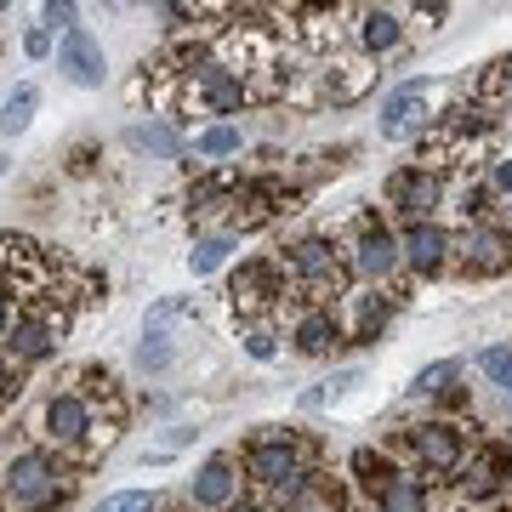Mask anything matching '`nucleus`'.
Returning a JSON list of instances; mask_svg holds the SVG:
<instances>
[{
  "label": "nucleus",
  "instance_id": "nucleus-11",
  "mask_svg": "<svg viewBox=\"0 0 512 512\" xmlns=\"http://www.w3.org/2000/svg\"><path fill=\"white\" fill-rule=\"evenodd\" d=\"M234 490H239V478H234V467H228V456H211L200 467V478H194V501H200V507H228Z\"/></svg>",
  "mask_w": 512,
  "mask_h": 512
},
{
  "label": "nucleus",
  "instance_id": "nucleus-12",
  "mask_svg": "<svg viewBox=\"0 0 512 512\" xmlns=\"http://www.w3.org/2000/svg\"><path fill=\"white\" fill-rule=\"evenodd\" d=\"M444 251H450V239H444V228H433V222L410 228V239H404V256H410V268H421V274H433L444 262Z\"/></svg>",
  "mask_w": 512,
  "mask_h": 512
},
{
  "label": "nucleus",
  "instance_id": "nucleus-10",
  "mask_svg": "<svg viewBox=\"0 0 512 512\" xmlns=\"http://www.w3.org/2000/svg\"><path fill=\"white\" fill-rule=\"evenodd\" d=\"M194 92H200L211 109H239V103H245L239 74H228L222 63H205V69H194Z\"/></svg>",
  "mask_w": 512,
  "mask_h": 512
},
{
  "label": "nucleus",
  "instance_id": "nucleus-17",
  "mask_svg": "<svg viewBox=\"0 0 512 512\" xmlns=\"http://www.w3.org/2000/svg\"><path fill=\"white\" fill-rule=\"evenodd\" d=\"M131 148H143V154H160V160H177V131L171 126H131Z\"/></svg>",
  "mask_w": 512,
  "mask_h": 512
},
{
  "label": "nucleus",
  "instance_id": "nucleus-15",
  "mask_svg": "<svg viewBox=\"0 0 512 512\" xmlns=\"http://www.w3.org/2000/svg\"><path fill=\"white\" fill-rule=\"evenodd\" d=\"M359 40H365L370 52L399 46V18H393V12H365V18H359Z\"/></svg>",
  "mask_w": 512,
  "mask_h": 512
},
{
  "label": "nucleus",
  "instance_id": "nucleus-4",
  "mask_svg": "<svg viewBox=\"0 0 512 512\" xmlns=\"http://www.w3.org/2000/svg\"><path fill=\"white\" fill-rule=\"evenodd\" d=\"M57 69L69 74L80 92H97V86H103V74H109V69H103V46H97V40L86 35V29H69V35H63Z\"/></svg>",
  "mask_w": 512,
  "mask_h": 512
},
{
  "label": "nucleus",
  "instance_id": "nucleus-25",
  "mask_svg": "<svg viewBox=\"0 0 512 512\" xmlns=\"http://www.w3.org/2000/svg\"><path fill=\"white\" fill-rule=\"evenodd\" d=\"M97 512H154V495L148 490H120V495H103Z\"/></svg>",
  "mask_w": 512,
  "mask_h": 512
},
{
  "label": "nucleus",
  "instance_id": "nucleus-16",
  "mask_svg": "<svg viewBox=\"0 0 512 512\" xmlns=\"http://www.w3.org/2000/svg\"><path fill=\"white\" fill-rule=\"evenodd\" d=\"M35 103H40V92L23 80L18 92H12V103H6V114H0V131H6V137H18V131L35 120Z\"/></svg>",
  "mask_w": 512,
  "mask_h": 512
},
{
  "label": "nucleus",
  "instance_id": "nucleus-1",
  "mask_svg": "<svg viewBox=\"0 0 512 512\" xmlns=\"http://www.w3.org/2000/svg\"><path fill=\"white\" fill-rule=\"evenodd\" d=\"M46 439L63 444V450H97V444H109L114 433L97 427L86 393H52V399H46Z\"/></svg>",
  "mask_w": 512,
  "mask_h": 512
},
{
  "label": "nucleus",
  "instance_id": "nucleus-19",
  "mask_svg": "<svg viewBox=\"0 0 512 512\" xmlns=\"http://www.w3.org/2000/svg\"><path fill=\"white\" fill-rule=\"evenodd\" d=\"M336 342V325H330V313H308L302 325H296V348L302 353H325Z\"/></svg>",
  "mask_w": 512,
  "mask_h": 512
},
{
  "label": "nucleus",
  "instance_id": "nucleus-22",
  "mask_svg": "<svg viewBox=\"0 0 512 512\" xmlns=\"http://www.w3.org/2000/svg\"><path fill=\"white\" fill-rule=\"evenodd\" d=\"M478 370H484V376L507 393V404H512V348H484V353H478Z\"/></svg>",
  "mask_w": 512,
  "mask_h": 512
},
{
  "label": "nucleus",
  "instance_id": "nucleus-35",
  "mask_svg": "<svg viewBox=\"0 0 512 512\" xmlns=\"http://www.w3.org/2000/svg\"><path fill=\"white\" fill-rule=\"evenodd\" d=\"M0 171H6V160H0Z\"/></svg>",
  "mask_w": 512,
  "mask_h": 512
},
{
  "label": "nucleus",
  "instance_id": "nucleus-30",
  "mask_svg": "<svg viewBox=\"0 0 512 512\" xmlns=\"http://www.w3.org/2000/svg\"><path fill=\"white\" fill-rule=\"evenodd\" d=\"M12 319H18V313H12V285H6V279H0V336H6V330H12Z\"/></svg>",
  "mask_w": 512,
  "mask_h": 512
},
{
  "label": "nucleus",
  "instance_id": "nucleus-9",
  "mask_svg": "<svg viewBox=\"0 0 512 512\" xmlns=\"http://www.w3.org/2000/svg\"><path fill=\"white\" fill-rule=\"evenodd\" d=\"M507 262H512V239L501 228H478L467 239V274H501Z\"/></svg>",
  "mask_w": 512,
  "mask_h": 512
},
{
  "label": "nucleus",
  "instance_id": "nucleus-18",
  "mask_svg": "<svg viewBox=\"0 0 512 512\" xmlns=\"http://www.w3.org/2000/svg\"><path fill=\"white\" fill-rule=\"evenodd\" d=\"M228 256H234V239H228V234H211V239H200V245L188 251V262H194V274H217Z\"/></svg>",
  "mask_w": 512,
  "mask_h": 512
},
{
  "label": "nucleus",
  "instance_id": "nucleus-26",
  "mask_svg": "<svg viewBox=\"0 0 512 512\" xmlns=\"http://www.w3.org/2000/svg\"><path fill=\"white\" fill-rule=\"evenodd\" d=\"M450 376H456V359H444V365H427V370L416 376V393H439Z\"/></svg>",
  "mask_w": 512,
  "mask_h": 512
},
{
  "label": "nucleus",
  "instance_id": "nucleus-5",
  "mask_svg": "<svg viewBox=\"0 0 512 512\" xmlns=\"http://www.w3.org/2000/svg\"><path fill=\"white\" fill-rule=\"evenodd\" d=\"M427 92H433V80H404L382 109V137H410L427 120Z\"/></svg>",
  "mask_w": 512,
  "mask_h": 512
},
{
  "label": "nucleus",
  "instance_id": "nucleus-13",
  "mask_svg": "<svg viewBox=\"0 0 512 512\" xmlns=\"http://www.w3.org/2000/svg\"><path fill=\"white\" fill-rule=\"evenodd\" d=\"M291 262H296V274H302V279H319V285H336V279H342V268H336V251H330L325 239H302Z\"/></svg>",
  "mask_w": 512,
  "mask_h": 512
},
{
  "label": "nucleus",
  "instance_id": "nucleus-8",
  "mask_svg": "<svg viewBox=\"0 0 512 512\" xmlns=\"http://www.w3.org/2000/svg\"><path fill=\"white\" fill-rule=\"evenodd\" d=\"M410 450H416L427 467H456L461 461V433L450 427V421H427V427L410 433Z\"/></svg>",
  "mask_w": 512,
  "mask_h": 512
},
{
  "label": "nucleus",
  "instance_id": "nucleus-34",
  "mask_svg": "<svg viewBox=\"0 0 512 512\" xmlns=\"http://www.w3.org/2000/svg\"><path fill=\"white\" fill-rule=\"evenodd\" d=\"M495 188H507V194H512V160L495 165Z\"/></svg>",
  "mask_w": 512,
  "mask_h": 512
},
{
  "label": "nucleus",
  "instance_id": "nucleus-3",
  "mask_svg": "<svg viewBox=\"0 0 512 512\" xmlns=\"http://www.w3.org/2000/svg\"><path fill=\"white\" fill-rule=\"evenodd\" d=\"M57 336H63V313L57 308L18 313L12 330H6V353H12V359H40V353L57 348Z\"/></svg>",
  "mask_w": 512,
  "mask_h": 512
},
{
  "label": "nucleus",
  "instance_id": "nucleus-24",
  "mask_svg": "<svg viewBox=\"0 0 512 512\" xmlns=\"http://www.w3.org/2000/svg\"><path fill=\"white\" fill-rule=\"evenodd\" d=\"M353 467H359V473H365V484H370V490H376V495H382L387 484H393V478H399V473H393V467H387L382 456H370V450H359V456H353Z\"/></svg>",
  "mask_w": 512,
  "mask_h": 512
},
{
  "label": "nucleus",
  "instance_id": "nucleus-20",
  "mask_svg": "<svg viewBox=\"0 0 512 512\" xmlns=\"http://www.w3.org/2000/svg\"><path fill=\"white\" fill-rule=\"evenodd\" d=\"M427 490H421V478H393L382 490V512H421Z\"/></svg>",
  "mask_w": 512,
  "mask_h": 512
},
{
  "label": "nucleus",
  "instance_id": "nucleus-14",
  "mask_svg": "<svg viewBox=\"0 0 512 512\" xmlns=\"http://www.w3.org/2000/svg\"><path fill=\"white\" fill-rule=\"evenodd\" d=\"M399 262V245L382 234V228H365L359 234V274H370V279H382L387 268Z\"/></svg>",
  "mask_w": 512,
  "mask_h": 512
},
{
  "label": "nucleus",
  "instance_id": "nucleus-21",
  "mask_svg": "<svg viewBox=\"0 0 512 512\" xmlns=\"http://www.w3.org/2000/svg\"><path fill=\"white\" fill-rule=\"evenodd\" d=\"M194 154H205V160H222V154H239V126H211L194 137Z\"/></svg>",
  "mask_w": 512,
  "mask_h": 512
},
{
  "label": "nucleus",
  "instance_id": "nucleus-23",
  "mask_svg": "<svg viewBox=\"0 0 512 512\" xmlns=\"http://www.w3.org/2000/svg\"><path fill=\"white\" fill-rule=\"evenodd\" d=\"M137 365H143V370H165V365H171V336H165V325H148L143 348H137Z\"/></svg>",
  "mask_w": 512,
  "mask_h": 512
},
{
  "label": "nucleus",
  "instance_id": "nucleus-29",
  "mask_svg": "<svg viewBox=\"0 0 512 512\" xmlns=\"http://www.w3.org/2000/svg\"><path fill=\"white\" fill-rule=\"evenodd\" d=\"M245 353H251V359H274V336H268V330H251V336H245Z\"/></svg>",
  "mask_w": 512,
  "mask_h": 512
},
{
  "label": "nucleus",
  "instance_id": "nucleus-2",
  "mask_svg": "<svg viewBox=\"0 0 512 512\" xmlns=\"http://www.w3.org/2000/svg\"><path fill=\"white\" fill-rule=\"evenodd\" d=\"M6 495H12V507H23V512H46L52 501H63L52 456H46V450H23V456L6 467Z\"/></svg>",
  "mask_w": 512,
  "mask_h": 512
},
{
  "label": "nucleus",
  "instance_id": "nucleus-32",
  "mask_svg": "<svg viewBox=\"0 0 512 512\" xmlns=\"http://www.w3.org/2000/svg\"><path fill=\"white\" fill-rule=\"evenodd\" d=\"M23 52H29V57H46V52H52V35H46V29H35V35L23 40Z\"/></svg>",
  "mask_w": 512,
  "mask_h": 512
},
{
  "label": "nucleus",
  "instance_id": "nucleus-28",
  "mask_svg": "<svg viewBox=\"0 0 512 512\" xmlns=\"http://www.w3.org/2000/svg\"><path fill=\"white\" fill-rule=\"evenodd\" d=\"M484 86H490V92H501V97L512 92V57H501V63H495V69H490V80H484Z\"/></svg>",
  "mask_w": 512,
  "mask_h": 512
},
{
  "label": "nucleus",
  "instance_id": "nucleus-7",
  "mask_svg": "<svg viewBox=\"0 0 512 512\" xmlns=\"http://www.w3.org/2000/svg\"><path fill=\"white\" fill-rule=\"evenodd\" d=\"M251 473L262 478V484H279L285 495H291V490H296V478H302V473H296V450H291L285 439L256 444V450H251Z\"/></svg>",
  "mask_w": 512,
  "mask_h": 512
},
{
  "label": "nucleus",
  "instance_id": "nucleus-31",
  "mask_svg": "<svg viewBox=\"0 0 512 512\" xmlns=\"http://www.w3.org/2000/svg\"><path fill=\"white\" fill-rule=\"evenodd\" d=\"M382 302H365V308H359V325H365V336H370V330H382Z\"/></svg>",
  "mask_w": 512,
  "mask_h": 512
},
{
  "label": "nucleus",
  "instance_id": "nucleus-6",
  "mask_svg": "<svg viewBox=\"0 0 512 512\" xmlns=\"http://www.w3.org/2000/svg\"><path fill=\"white\" fill-rule=\"evenodd\" d=\"M387 200H393V211L399 217H410L421 228V217L439 205V177H421V171H404V177H393V188H387Z\"/></svg>",
  "mask_w": 512,
  "mask_h": 512
},
{
  "label": "nucleus",
  "instance_id": "nucleus-27",
  "mask_svg": "<svg viewBox=\"0 0 512 512\" xmlns=\"http://www.w3.org/2000/svg\"><path fill=\"white\" fill-rule=\"evenodd\" d=\"M40 18H46V35H52V29H63V35H69V29H80V23H74V6H46V12H40Z\"/></svg>",
  "mask_w": 512,
  "mask_h": 512
},
{
  "label": "nucleus",
  "instance_id": "nucleus-33",
  "mask_svg": "<svg viewBox=\"0 0 512 512\" xmlns=\"http://www.w3.org/2000/svg\"><path fill=\"white\" fill-rule=\"evenodd\" d=\"M12 393H18V370L0 365V399H12Z\"/></svg>",
  "mask_w": 512,
  "mask_h": 512
}]
</instances>
